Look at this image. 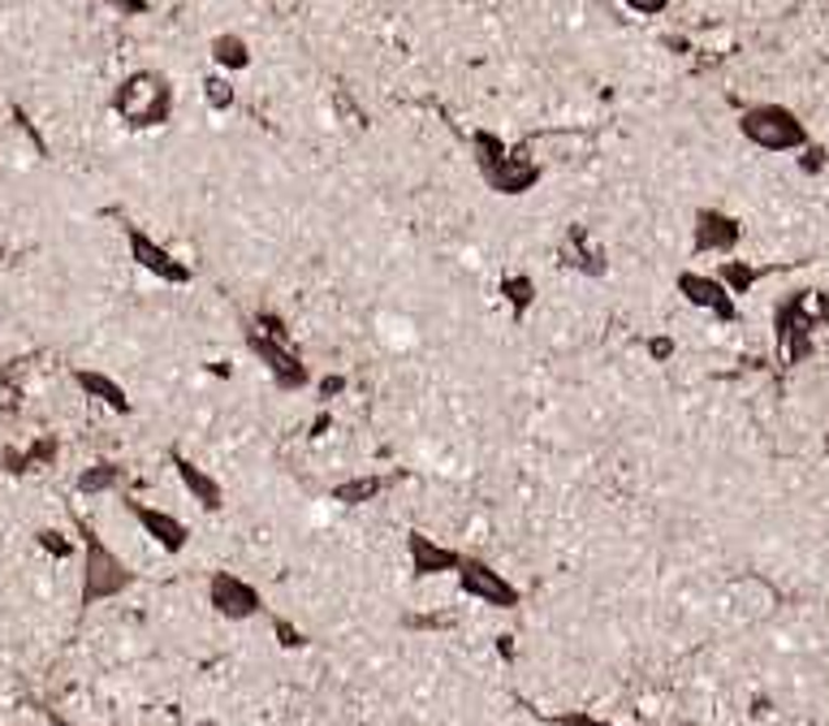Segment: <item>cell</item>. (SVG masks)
I'll return each mask as SVG.
<instances>
[{
    "instance_id": "1",
    "label": "cell",
    "mask_w": 829,
    "mask_h": 726,
    "mask_svg": "<svg viewBox=\"0 0 829 726\" xmlns=\"http://www.w3.org/2000/svg\"><path fill=\"white\" fill-rule=\"evenodd\" d=\"M113 117L126 126V131H160L173 122V109H178V87L164 70H130L117 87H113V100H109Z\"/></svg>"
},
{
    "instance_id": "2",
    "label": "cell",
    "mask_w": 829,
    "mask_h": 726,
    "mask_svg": "<svg viewBox=\"0 0 829 726\" xmlns=\"http://www.w3.org/2000/svg\"><path fill=\"white\" fill-rule=\"evenodd\" d=\"M829 325V291H791L773 303V342L786 367L817 355V329Z\"/></svg>"
},
{
    "instance_id": "3",
    "label": "cell",
    "mask_w": 829,
    "mask_h": 726,
    "mask_svg": "<svg viewBox=\"0 0 829 726\" xmlns=\"http://www.w3.org/2000/svg\"><path fill=\"white\" fill-rule=\"evenodd\" d=\"M135 583H138L135 567L104 536H95L91 528H82V592H78L82 610H91L100 601H113V597L130 592Z\"/></svg>"
},
{
    "instance_id": "4",
    "label": "cell",
    "mask_w": 829,
    "mask_h": 726,
    "mask_svg": "<svg viewBox=\"0 0 829 726\" xmlns=\"http://www.w3.org/2000/svg\"><path fill=\"white\" fill-rule=\"evenodd\" d=\"M739 135L752 147H760V151H773V156H782V151H804V147L813 144L804 117H799L795 109L777 104V100L748 104V109L739 113Z\"/></svg>"
},
{
    "instance_id": "5",
    "label": "cell",
    "mask_w": 829,
    "mask_h": 726,
    "mask_svg": "<svg viewBox=\"0 0 829 726\" xmlns=\"http://www.w3.org/2000/svg\"><path fill=\"white\" fill-rule=\"evenodd\" d=\"M242 342H247L251 360L260 363L264 376L276 385V394H307V389L316 385L311 367L289 347V338H269V333H260V329L247 325V338H242Z\"/></svg>"
},
{
    "instance_id": "6",
    "label": "cell",
    "mask_w": 829,
    "mask_h": 726,
    "mask_svg": "<svg viewBox=\"0 0 829 726\" xmlns=\"http://www.w3.org/2000/svg\"><path fill=\"white\" fill-rule=\"evenodd\" d=\"M126 251H130V264H135L138 273L156 277L160 286H191L195 282L191 260H182L178 251H169L160 238H151L138 225H126Z\"/></svg>"
},
{
    "instance_id": "7",
    "label": "cell",
    "mask_w": 829,
    "mask_h": 726,
    "mask_svg": "<svg viewBox=\"0 0 829 726\" xmlns=\"http://www.w3.org/2000/svg\"><path fill=\"white\" fill-rule=\"evenodd\" d=\"M480 178L492 195H501V200H523V195H532V191L545 182V165H541L536 156L510 147L497 165L480 169Z\"/></svg>"
},
{
    "instance_id": "8",
    "label": "cell",
    "mask_w": 829,
    "mask_h": 726,
    "mask_svg": "<svg viewBox=\"0 0 829 726\" xmlns=\"http://www.w3.org/2000/svg\"><path fill=\"white\" fill-rule=\"evenodd\" d=\"M454 576H458V588H463L472 601H480V605H492V610H519V601H523L519 583H510L492 563H484V558L463 554V563H458Z\"/></svg>"
},
{
    "instance_id": "9",
    "label": "cell",
    "mask_w": 829,
    "mask_h": 726,
    "mask_svg": "<svg viewBox=\"0 0 829 726\" xmlns=\"http://www.w3.org/2000/svg\"><path fill=\"white\" fill-rule=\"evenodd\" d=\"M207 605L229 623H247V619L264 614V592L234 571H212L207 576Z\"/></svg>"
},
{
    "instance_id": "10",
    "label": "cell",
    "mask_w": 829,
    "mask_h": 726,
    "mask_svg": "<svg viewBox=\"0 0 829 726\" xmlns=\"http://www.w3.org/2000/svg\"><path fill=\"white\" fill-rule=\"evenodd\" d=\"M743 242V220L726 208H695L691 213V256H735Z\"/></svg>"
},
{
    "instance_id": "11",
    "label": "cell",
    "mask_w": 829,
    "mask_h": 726,
    "mask_svg": "<svg viewBox=\"0 0 829 726\" xmlns=\"http://www.w3.org/2000/svg\"><path fill=\"white\" fill-rule=\"evenodd\" d=\"M674 291H679V298H683L688 307H695V311H708V316H713V320H722V325H730V320L739 316V298L722 286V277H717V273L683 269V273L674 277Z\"/></svg>"
},
{
    "instance_id": "12",
    "label": "cell",
    "mask_w": 829,
    "mask_h": 726,
    "mask_svg": "<svg viewBox=\"0 0 829 726\" xmlns=\"http://www.w3.org/2000/svg\"><path fill=\"white\" fill-rule=\"evenodd\" d=\"M126 514L143 528V536H147L156 549H164V554H182V549L191 545V528H186V519H178L173 510H160V507H151V502L126 498Z\"/></svg>"
},
{
    "instance_id": "13",
    "label": "cell",
    "mask_w": 829,
    "mask_h": 726,
    "mask_svg": "<svg viewBox=\"0 0 829 726\" xmlns=\"http://www.w3.org/2000/svg\"><path fill=\"white\" fill-rule=\"evenodd\" d=\"M557 256L579 277H605L610 273V251L601 247V238L588 225H566V234L557 242Z\"/></svg>"
},
{
    "instance_id": "14",
    "label": "cell",
    "mask_w": 829,
    "mask_h": 726,
    "mask_svg": "<svg viewBox=\"0 0 829 726\" xmlns=\"http://www.w3.org/2000/svg\"><path fill=\"white\" fill-rule=\"evenodd\" d=\"M69 381H73V389H78L82 398L100 402L104 411H113V416H135V398H130V389H126L113 372H104V367H73Z\"/></svg>"
},
{
    "instance_id": "15",
    "label": "cell",
    "mask_w": 829,
    "mask_h": 726,
    "mask_svg": "<svg viewBox=\"0 0 829 726\" xmlns=\"http://www.w3.org/2000/svg\"><path fill=\"white\" fill-rule=\"evenodd\" d=\"M407 558H411L414 580L454 576V571H458V563H463V554H458V549L441 545V541H436V536H428V532H411V536H407Z\"/></svg>"
},
{
    "instance_id": "16",
    "label": "cell",
    "mask_w": 829,
    "mask_h": 726,
    "mask_svg": "<svg viewBox=\"0 0 829 726\" xmlns=\"http://www.w3.org/2000/svg\"><path fill=\"white\" fill-rule=\"evenodd\" d=\"M169 463H173V472H178V480H182V489L191 494V502H200L204 510H220L225 507V489H220V480L207 472V467H200L195 458H186L182 450H173L169 454Z\"/></svg>"
},
{
    "instance_id": "17",
    "label": "cell",
    "mask_w": 829,
    "mask_h": 726,
    "mask_svg": "<svg viewBox=\"0 0 829 726\" xmlns=\"http://www.w3.org/2000/svg\"><path fill=\"white\" fill-rule=\"evenodd\" d=\"M207 57H212V66L220 73H242L251 70V44L238 35V31H216L212 39H207Z\"/></svg>"
},
{
    "instance_id": "18",
    "label": "cell",
    "mask_w": 829,
    "mask_h": 726,
    "mask_svg": "<svg viewBox=\"0 0 829 726\" xmlns=\"http://www.w3.org/2000/svg\"><path fill=\"white\" fill-rule=\"evenodd\" d=\"M717 277H722V286L735 298H743V294H752L769 277V269L752 264V260H739V256H726V260H717Z\"/></svg>"
},
{
    "instance_id": "19",
    "label": "cell",
    "mask_w": 829,
    "mask_h": 726,
    "mask_svg": "<svg viewBox=\"0 0 829 726\" xmlns=\"http://www.w3.org/2000/svg\"><path fill=\"white\" fill-rule=\"evenodd\" d=\"M122 463H113V458H100V463H87L82 472H78V494L82 498H104V494H117L122 489Z\"/></svg>"
},
{
    "instance_id": "20",
    "label": "cell",
    "mask_w": 829,
    "mask_h": 726,
    "mask_svg": "<svg viewBox=\"0 0 829 726\" xmlns=\"http://www.w3.org/2000/svg\"><path fill=\"white\" fill-rule=\"evenodd\" d=\"M389 489V480L381 476V472H363V476H345L342 485H333V502H342V507H367V502H376L381 494Z\"/></svg>"
},
{
    "instance_id": "21",
    "label": "cell",
    "mask_w": 829,
    "mask_h": 726,
    "mask_svg": "<svg viewBox=\"0 0 829 726\" xmlns=\"http://www.w3.org/2000/svg\"><path fill=\"white\" fill-rule=\"evenodd\" d=\"M497 294H501V303L510 307V316H527V311L536 307V298H541V286H536L532 273H506V277L497 282Z\"/></svg>"
},
{
    "instance_id": "22",
    "label": "cell",
    "mask_w": 829,
    "mask_h": 726,
    "mask_svg": "<svg viewBox=\"0 0 829 726\" xmlns=\"http://www.w3.org/2000/svg\"><path fill=\"white\" fill-rule=\"evenodd\" d=\"M200 95H204V104L212 109V113H229V109L238 104V87H234V73H220V70L204 73V82H200Z\"/></svg>"
},
{
    "instance_id": "23",
    "label": "cell",
    "mask_w": 829,
    "mask_h": 726,
    "mask_svg": "<svg viewBox=\"0 0 829 726\" xmlns=\"http://www.w3.org/2000/svg\"><path fill=\"white\" fill-rule=\"evenodd\" d=\"M506 151H510V144H506L497 131H476V135H472V160H476V169L497 165Z\"/></svg>"
},
{
    "instance_id": "24",
    "label": "cell",
    "mask_w": 829,
    "mask_h": 726,
    "mask_svg": "<svg viewBox=\"0 0 829 726\" xmlns=\"http://www.w3.org/2000/svg\"><path fill=\"white\" fill-rule=\"evenodd\" d=\"M269 623H273V636H276V645H281V649H289V654L307 649V640H311V636H307V632H303L298 623H289L285 614H273Z\"/></svg>"
},
{
    "instance_id": "25",
    "label": "cell",
    "mask_w": 829,
    "mask_h": 726,
    "mask_svg": "<svg viewBox=\"0 0 829 726\" xmlns=\"http://www.w3.org/2000/svg\"><path fill=\"white\" fill-rule=\"evenodd\" d=\"M35 545H39L44 554H53L57 563L73 558V541H69L61 528H39V532H35Z\"/></svg>"
},
{
    "instance_id": "26",
    "label": "cell",
    "mask_w": 829,
    "mask_h": 726,
    "mask_svg": "<svg viewBox=\"0 0 829 726\" xmlns=\"http://www.w3.org/2000/svg\"><path fill=\"white\" fill-rule=\"evenodd\" d=\"M57 454H61V441H57L53 433L35 436V441L26 445V463H31V472H35V467H53Z\"/></svg>"
},
{
    "instance_id": "27",
    "label": "cell",
    "mask_w": 829,
    "mask_h": 726,
    "mask_svg": "<svg viewBox=\"0 0 829 726\" xmlns=\"http://www.w3.org/2000/svg\"><path fill=\"white\" fill-rule=\"evenodd\" d=\"M251 329H260V333H269V338H289L285 316H281V311H269V307H260V311L251 316Z\"/></svg>"
},
{
    "instance_id": "28",
    "label": "cell",
    "mask_w": 829,
    "mask_h": 726,
    "mask_svg": "<svg viewBox=\"0 0 829 726\" xmlns=\"http://www.w3.org/2000/svg\"><path fill=\"white\" fill-rule=\"evenodd\" d=\"M311 389H316V398H325V402H329V398H342L345 376H338V372H325V376H316V385H311Z\"/></svg>"
},
{
    "instance_id": "29",
    "label": "cell",
    "mask_w": 829,
    "mask_h": 726,
    "mask_svg": "<svg viewBox=\"0 0 829 726\" xmlns=\"http://www.w3.org/2000/svg\"><path fill=\"white\" fill-rule=\"evenodd\" d=\"M109 13H117V18H143L147 9H151V0H100Z\"/></svg>"
},
{
    "instance_id": "30",
    "label": "cell",
    "mask_w": 829,
    "mask_h": 726,
    "mask_svg": "<svg viewBox=\"0 0 829 726\" xmlns=\"http://www.w3.org/2000/svg\"><path fill=\"white\" fill-rule=\"evenodd\" d=\"M622 9H631L635 18H661L670 9V0H618Z\"/></svg>"
},
{
    "instance_id": "31",
    "label": "cell",
    "mask_w": 829,
    "mask_h": 726,
    "mask_svg": "<svg viewBox=\"0 0 829 726\" xmlns=\"http://www.w3.org/2000/svg\"><path fill=\"white\" fill-rule=\"evenodd\" d=\"M826 165H829V151H826V147H817V144L804 147V156H799V169H804V173H821Z\"/></svg>"
},
{
    "instance_id": "32",
    "label": "cell",
    "mask_w": 829,
    "mask_h": 726,
    "mask_svg": "<svg viewBox=\"0 0 829 726\" xmlns=\"http://www.w3.org/2000/svg\"><path fill=\"white\" fill-rule=\"evenodd\" d=\"M644 351H648L657 363H670L679 347H674V338H666V333H661V338H648V342H644Z\"/></svg>"
},
{
    "instance_id": "33",
    "label": "cell",
    "mask_w": 829,
    "mask_h": 726,
    "mask_svg": "<svg viewBox=\"0 0 829 726\" xmlns=\"http://www.w3.org/2000/svg\"><path fill=\"white\" fill-rule=\"evenodd\" d=\"M557 726H622V723H610V718H592V714H579V710H575V714H561V718H557Z\"/></svg>"
},
{
    "instance_id": "34",
    "label": "cell",
    "mask_w": 829,
    "mask_h": 726,
    "mask_svg": "<svg viewBox=\"0 0 829 726\" xmlns=\"http://www.w3.org/2000/svg\"><path fill=\"white\" fill-rule=\"evenodd\" d=\"M510 640H514V636H501V645H497V649H501V657H514V645H510Z\"/></svg>"
},
{
    "instance_id": "35",
    "label": "cell",
    "mask_w": 829,
    "mask_h": 726,
    "mask_svg": "<svg viewBox=\"0 0 829 726\" xmlns=\"http://www.w3.org/2000/svg\"><path fill=\"white\" fill-rule=\"evenodd\" d=\"M48 726H69V723L61 718V714H48Z\"/></svg>"
},
{
    "instance_id": "36",
    "label": "cell",
    "mask_w": 829,
    "mask_h": 726,
    "mask_svg": "<svg viewBox=\"0 0 829 726\" xmlns=\"http://www.w3.org/2000/svg\"><path fill=\"white\" fill-rule=\"evenodd\" d=\"M200 726H216V723H200Z\"/></svg>"
}]
</instances>
